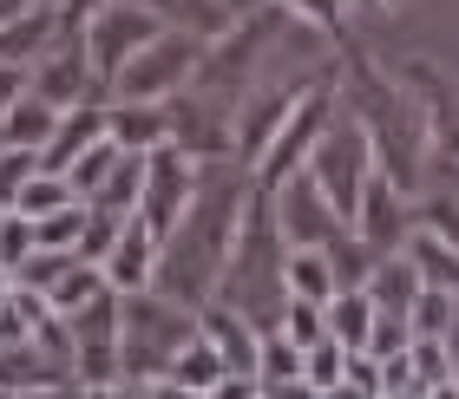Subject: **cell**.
<instances>
[{"label": "cell", "mask_w": 459, "mask_h": 399, "mask_svg": "<svg viewBox=\"0 0 459 399\" xmlns=\"http://www.w3.org/2000/svg\"><path fill=\"white\" fill-rule=\"evenodd\" d=\"M66 203H79L73 191H66V177H53V171H33L27 183H20V197L7 203L13 216H27V223H39V216H53V209H66Z\"/></svg>", "instance_id": "cell-12"}, {"label": "cell", "mask_w": 459, "mask_h": 399, "mask_svg": "<svg viewBox=\"0 0 459 399\" xmlns=\"http://www.w3.org/2000/svg\"><path fill=\"white\" fill-rule=\"evenodd\" d=\"M204 341L217 347L223 373H249V380H256V353H263V334L249 327L243 314H223V308H211V314H204Z\"/></svg>", "instance_id": "cell-9"}, {"label": "cell", "mask_w": 459, "mask_h": 399, "mask_svg": "<svg viewBox=\"0 0 459 399\" xmlns=\"http://www.w3.org/2000/svg\"><path fill=\"white\" fill-rule=\"evenodd\" d=\"M197 157L191 151H178L171 138L158 144V151H144V183H138V223L152 229V236L164 242L178 229V216L191 209V197H197Z\"/></svg>", "instance_id": "cell-3"}, {"label": "cell", "mask_w": 459, "mask_h": 399, "mask_svg": "<svg viewBox=\"0 0 459 399\" xmlns=\"http://www.w3.org/2000/svg\"><path fill=\"white\" fill-rule=\"evenodd\" d=\"M27 92V66H0V118H7V105Z\"/></svg>", "instance_id": "cell-13"}, {"label": "cell", "mask_w": 459, "mask_h": 399, "mask_svg": "<svg viewBox=\"0 0 459 399\" xmlns=\"http://www.w3.org/2000/svg\"><path fill=\"white\" fill-rule=\"evenodd\" d=\"M401 256L413 262L420 288H440V295H459V249H453V242H440L433 229H413V236L401 242Z\"/></svg>", "instance_id": "cell-11"}, {"label": "cell", "mask_w": 459, "mask_h": 399, "mask_svg": "<svg viewBox=\"0 0 459 399\" xmlns=\"http://www.w3.org/2000/svg\"><path fill=\"white\" fill-rule=\"evenodd\" d=\"M348 229L374 249V256H394V249L413 236V203H407V191H401L394 177H368L361 197H354Z\"/></svg>", "instance_id": "cell-6"}, {"label": "cell", "mask_w": 459, "mask_h": 399, "mask_svg": "<svg viewBox=\"0 0 459 399\" xmlns=\"http://www.w3.org/2000/svg\"><path fill=\"white\" fill-rule=\"evenodd\" d=\"M197 59H204V39L164 27V33H152L132 59H125L106 86H112V98H125V105H132V98H138V105H171V98L197 79Z\"/></svg>", "instance_id": "cell-1"}, {"label": "cell", "mask_w": 459, "mask_h": 399, "mask_svg": "<svg viewBox=\"0 0 459 399\" xmlns=\"http://www.w3.org/2000/svg\"><path fill=\"white\" fill-rule=\"evenodd\" d=\"M152 33H164V27H158V13L144 7V0H99V7L86 13V27H79V47H86L99 86H106V79H112Z\"/></svg>", "instance_id": "cell-4"}, {"label": "cell", "mask_w": 459, "mask_h": 399, "mask_svg": "<svg viewBox=\"0 0 459 399\" xmlns=\"http://www.w3.org/2000/svg\"><path fill=\"white\" fill-rule=\"evenodd\" d=\"M342 229H348V223L335 216V203L316 191V177H308V171H289V177L276 183V236H282L289 249H328Z\"/></svg>", "instance_id": "cell-5"}, {"label": "cell", "mask_w": 459, "mask_h": 399, "mask_svg": "<svg viewBox=\"0 0 459 399\" xmlns=\"http://www.w3.org/2000/svg\"><path fill=\"white\" fill-rule=\"evenodd\" d=\"M368 151H374V144H368V124L348 112L342 124H322L316 151L302 157V171L316 177V191H322L328 203H335L342 223L354 216V197H361V183L374 177V171H368Z\"/></svg>", "instance_id": "cell-2"}, {"label": "cell", "mask_w": 459, "mask_h": 399, "mask_svg": "<svg viewBox=\"0 0 459 399\" xmlns=\"http://www.w3.org/2000/svg\"><path fill=\"white\" fill-rule=\"evenodd\" d=\"M53 124H59V112L47 98H33V92H20L13 105H7V118H0V151H47V138H53Z\"/></svg>", "instance_id": "cell-10"}, {"label": "cell", "mask_w": 459, "mask_h": 399, "mask_svg": "<svg viewBox=\"0 0 459 399\" xmlns=\"http://www.w3.org/2000/svg\"><path fill=\"white\" fill-rule=\"evenodd\" d=\"M99 276H106L112 295H144V288H152V276H158V236H152L138 216L118 223L112 249L99 256Z\"/></svg>", "instance_id": "cell-7"}, {"label": "cell", "mask_w": 459, "mask_h": 399, "mask_svg": "<svg viewBox=\"0 0 459 399\" xmlns=\"http://www.w3.org/2000/svg\"><path fill=\"white\" fill-rule=\"evenodd\" d=\"M243 118H237V144H243V164H263V151L276 144V132L289 124V112L302 105V86H256V92H243Z\"/></svg>", "instance_id": "cell-8"}]
</instances>
